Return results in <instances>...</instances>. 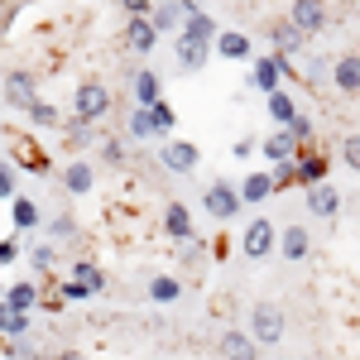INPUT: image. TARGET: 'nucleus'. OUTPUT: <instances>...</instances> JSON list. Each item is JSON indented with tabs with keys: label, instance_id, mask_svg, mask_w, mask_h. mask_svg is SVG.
Instances as JSON below:
<instances>
[{
	"label": "nucleus",
	"instance_id": "obj_1",
	"mask_svg": "<svg viewBox=\"0 0 360 360\" xmlns=\"http://www.w3.org/2000/svg\"><path fill=\"white\" fill-rule=\"evenodd\" d=\"M283 77H293V58H283V53L250 58V68H245V86H250V91H259V96L283 91Z\"/></svg>",
	"mask_w": 360,
	"mask_h": 360
},
{
	"label": "nucleus",
	"instance_id": "obj_2",
	"mask_svg": "<svg viewBox=\"0 0 360 360\" xmlns=\"http://www.w3.org/2000/svg\"><path fill=\"white\" fill-rule=\"evenodd\" d=\"M111 86L96 82V77H86V82H77V91H72V120H86V125H96L101 115H111Z\"/></svg>",
	"mask_w": 360,
	"mask_h": 360
},
{
	"label": "nucleus",
	"instance_id": "obj_3",
	"mask_svg": "<svg viewBox=\"0 0 360 360\" xmlns=\"http://www.w3.org/2000/svg\"><path fill=\"white\" fill-rule=\"evenodd\" d=\"M283 332H288V317H283L278 303H255L250 307V336H255L259 346H278Z\"/></svg>",
	"mask_w": 360,
	"mask_h": 360
},
{
	"label": "nucleus",
	"instance_id": "obj_4",
	"mask_svg": "<svg viewBox=\"0 0 360 360\" xmlns=\"http://www.w3.org/2000/svg\"><path fill=\"white\" fill-rule=\"evenodd\" d=\"M202 207L217 217V221H236L240 217V207H245V197L236 183H226V178H212L207 183V193H202Z\"/></svg>",
	"mask_w": 360,
	"mask_h": 360
},
{
	"label": "nucleus",
	"instance_id": "obj_5",
	"mask_svg": "<svg viewBox=\"0 0 360 360\" xmlns=\"http://www.w3.org/2000/svg\"><path fill=\"white\" fill-rule=\"evenodd\" d=\"M34 101H39V77H34L29 68H10V72H5V106L29 115Z\"/></svg>",
	"mask_w": 360,
	"mask_h": 360
},
{
	"label": "nucleus",
	"instance_id": "obj_6",
	"mask_svg": "<svg viewBox=\"0 0 360 360\" xmlns=\"http://www.w3.org/2000/svg\"><path fill=\"white\" fill-rule=\"evenodd\" d=\"M288 25H298L307 39H317L322 29L332 25V5L327 0H293L288 5Z\"/></svg>",
	"mask_w": 360,
	"mask_h": 360
},
{
	"label": "nucleus",
	"instance_id": "obj_7",
	"mask_svg": "<svg viewBox=\"0 0 360 360\" xmlns=\"http://www.w3.org/2000/svg\"><path fill=\"white\" fill-rule=\"evenodd\" d=\"M159 164L168 168V173H197V164H202V149H197L193 139H164L159 144Z\"/></svg>",
	"mask_w": 360,
	"mask_h": 360
},
{
	"label": "nucleus",
	"instance_id": "obj_8",
	"mask_svg": "<svg viewBox=\"0 0 360 360\" xmlns=\"http://www.w3.org/2000/svg\"><path fill=\"white\" fill-rule=\"evenodd\" d=\"M274 245H278V231H274L269 217H255V221L245 226V236H240V250H245L250 259H269Z\"/></svg>",
	"mask_w": 360,
	"mask_h": 360
},
{
	"label": "nucleus",
	"instance_id": "obj_9",
	"mask_svg": "<svg viewBox=\"0 0 360 360\" xmlns=\"http://www.w3.org/2000/svg\"><path fill=\"white\" fill-rule=\"evenodd\" d=\"M212 44H197V39H188V34H178L173 39V63H178V72H202L207 63H212Z\"/></svg>",
	"mask_w": 360,
	"mask_h": 360
},
{
	"label": "nucleus",
	"instance_id": "obj_10",
	"mask_svg": "<svg viewBox=\"0 0 360 360\" xmlns=\"http://www.w3.org/2000/svg\"><path fill=\"white\" fill-rule=\"evenodd\" d=\"M130 96H135V106L154 111V106L164 101V82H159V72H154V68H135V72H130Z\"/></svg>",
	"mask_w": 360,
	"mask_h": 360
},
{
	"label": "nucleus",
	"instance_id": "obj_11",
	"mask_svg": "<svg viewBox=\"0 0 360 360\" xmlns=\"http://www.w3.org/2000/svg\"><path fill=\"white\" fill-rule=\"evenodd\" d=\"M58 183H63V193H68V197H91V193H96V168L86 164V159H72V164L58 173Z\"/></svg>",
	"mask_w": 360,
	"mask_h": 360
},
{
	"label": "nucleus",
	"instance_id": "obj_12",
	"mask_svg": "<svg viewBox=\"0 0 360 360\" xmlns=\"http://www.w3.org/2000/svg\"><path fill=\"white\" fill-rule=\"evenodd\" d=\"M164 236H168V240H178V245L197 240V226H193L188 202H168V207H164Z\"/></svg>",
	"mask_w": 360,
	"mask_h": 360
},
{
	"label": "nucleus",
	"instance_id": "obj_13",
	"mask_svg": "<svg viewBox=\"0 0 360 360\" xmlns=\"http://www.w3.org/2000/svg\"><path fill=\"white\" fill-rule=\"evenodd\" d=\"M327 173H332V159L322 154V149H303L298 154V188H322L327 183Z\"/></svg>",
	"mask_w": 360,
	"mask_h": 360
},
{
	"label": "nucleus",
	"instance_id": "obj_14",
	"mask_svg": "<svg viewBox=\"0 0 360 360\" xmlns=\"http://www.w3.org/2000/svg\"><path fill=\"white\" fill-rule=\"evenodd\" d=\"M259 154H264V159H269V164L278 168V164H293V159L303 154V144L288 135V130H274L269 139H259Z\"/></svg>",
	"mask_w": 360,
	"mask_h": 360
},
{
	"label": "nucleus",
	"instance_id": "obj_15",
	"mask_svg": "<svg viewBox=\"0 0 360 360\" xmlns=\"http://www.w3.org/2000/svg\"><path fill=\"white\" fill-rule=\"evenodd\" d=\"M217 351H221L226 360H259V341L250 332H236V327H226L221 341H217Z\"/></svg>",
	"mask_w": 360,
	"mask_h": 360
},
{
	"label": "nucleus",
	"instance_id": "obj_16",
	"mask_svg": "<svg viewBox=\"0 0 360 360\" xmlns=\"http://www.w3.org/2000/svg\"><path fill=\"white\" fill-rule=\"evenodd\" d=\"M332 86L341 96H360V53H341L332 63Z\"/></svg>",
	"mask_w": 360,
	"mask_h": 360
},
{
	"label": "nucleus",
	"instance_id": "obj_17",
	"mask_svg": "<svg viewBox=\"0 0 360 360\" xmlns=\"http://www.w3.org/2000/svg\"><path fill=\"white\" fill-rule=\"evenodd\" d=\"M154 44H159L154 20H125V49H130L135 58H149V53H154Z\"/></svg>",
	"mask_w": 360,
	"mask_h": 360
},
{
	"label": "nucleus",
	"instance_id": "obj_18",
	"mask_svg": "<svg viewBox=\"0 0 360 360\" xmlns=\"http://www.w3.org/2000/svg\"><path fill=\"white\" fill-rule=\"evenodd\" d=\"M125 130H130V139H135V144H149V139H159V144H164V130H159V120H154V111H144V106H130V120H125Z\"/></svg>",
	"mask_w": 360,
	"mask_h": 360
},
{
	"label": "nucleus",
	"instance_id": "obj_19",
	"mask_svg": "<svg viewBox=\"0 0 360 360\" xmlns=\"http://www.w3.org/2000/svg\"><path fill=\"white\" fill-rule=\"evenodd\" d=\"M149 20H154V29H159V34H173V39H178V34H183V25H188V10H183L178 0H159Z\"/></svg>",
	"mask_w": 360,
	"mask_h": 360
},
{
	"label": "nucleus",
	"instance_id": "obj_20",
	"mask_svg": "<svg viewBox=\"0 0 360 360\" xmlns=\"http://www.w3.org/2000/svg\"><path fill=\"white\" fill-rule=\"evenodd\" d=\"M307 212H312V217H322V221H332L336 212H341V193H336L332 183H322V188H307Z\"/></svg>",
	"mask_w": 360,
	"mask_h": 360
},
{
	"label": "nucleus",
	"instance_id": "obj_21",
	"mask_svg": "<svg viewBox=\"0 0 360 360\" xmlns=\"http://www.w3.org/2000/svg\"><path fill=\"white\" fill-rule=\"evenodd\" d=\"M264 111H269V120H274L278 130H288L293 120H298V101H293V91H274V96H264Z\"/></svg>",
	"mask_w": 360,
	"mask_h": 360
},
{
	"label": "nucleus",
	"instance_id": "obj_22",
	"mask_svg": "<svg viewBox=\"0 0 360 360\" xmlns=\"http://www.w3.org/2000/svg\"><path fill=\"white\" fill-rule=\"evenodd\" d=\"M269 44H274V53H283V58H293V53H303V44H307V34L298 25H274L269 29Z\"/></svg>",
	"mask_w": 360,
	"mask_h": 360
},
{
	"label": "nucleus",
	"instance_id": "obj_23",
	"mask_svg": "<svg viewBox=\"0 0 360 360\" xmlns=\"http://www.w3.org/2000/svg\"><path fill=\"white\" fill-rule=\"evenodd\" d=\"M217 58H221V63H245L250 58V34H240V29H221Z\"/></svg>",
	"mask_w": 360,
	"mask_h": 360
},
{
	"label": "nucleus",
	"instance_id": "obj_24",
	"mask_svg": "<svg viewBox=\"0 0 360 360\" xmlns=\"http://www.w3.org/2000/svg\"><path fill=\"white\" fill-rule=\"evenodd\" d=\"M278 250H283V259H307V250H312L307 226H283L278 231Z\"/></svg>",
	"mask_w": 360,
	"mask_h": 360
},
{
	"label": "nucleus",
	"instance_id": "obj_25",
	"mask_svg": "<svg viewBox=\"0 0 360 360\" xmlns=\"http://www.w3.org/2000/svg\"><path fill=\"white\" fill-rule=\"evenodd\" d=\"M183 34H188V39H197V44H212V49H217V39H221V25H217L207 10H197V15H188Z\"/></svg>",
	"mask_w": 360,
	"mask_h": 360
},
{
	"label": "nucleus",
	"instance_id": "obj_26",
	"mask_svg": "<svg viewBox=\"0 0 360 360\" xmlns=\"http://www.w3.org/2000/svg\"><path fill=\"white\" fill-rule=\"evenodd\" d=\"M72 278L86 283V293H91V298H101V293H106V269H101L96 259H77V264H72Z\"/></svg>",
	"mask_w": 360,
	"mask_h": 360
},
{
	"label": "nucleus",
	"instance_id": "obj_27",
	"mask_svg": "<svg viewBox=\"0 0 360 360\" xmlns=\"http://www.w3.org/2000/svg\"><path fill=\"white\" fill-rule=\"evenodd\" d=\"M63 130H68L63 144H68L72 154H82V149H91V144H101V139H106V135H96V125H86V120H68Z\"/></svg>",
	"mask_w": 360,
	"mask_h": 360
},
{
	"label": "nucleus",
	"instance_id": "obj_28",
	"mask_svg": "<svg viewBox=\"0 0 360 360\" xmlns=\"http://www.w3.org/2000/svg\"><path fill=\"white\" fill-rule=\"evenodd\" d=\"M34 303H39V288H34L29 278H20V283L5 288V312H29Z\"/></svg>",
	"mask_w": 360,
	"mask_h": 360
},
{
	"label": "nucleus",
	"instance_id": "obj_29",
	"mask_svg": "<svg viewBox=\"0 0 360 360\" xmlns=\"http://www.w3.org/2000/svg\"><path fill=\"white\" fill-rule=\"evenodd\" d=\"M274 173H250L245 183H240V197H245V207H255V202H264V197H274Z\"/></svg>",
	"mask_w": 360,
	"mask_h": 360
},
{
	"label": "nucleus",
	"instance_id": "obj_30",
	"mask_svg": "<svg viewBox=\"0 0 360 360\" xmlns=\"http://www.w3.org/2000/svg\"><path fill=\"white\" fill-rule=\"evenodd\" d=\"M149 298H154V303H178V298H183V278L178 274H154L149 278Z\"/></svg>",
	"mask_w": 360,
	"mask_h": 360
},
{
	"label": "nucleus",
	"instance_id": "obj_31",
	"mask_svg": "<svg viewBox=\"0 0 360 360\" xmlns=\"http://www.w3.org/2000/svg\"><path fill=\"white\" fill-rule=\"evenodd\" d=\"M10 226H15V231H34V226H39V202H34V197H15V202H10Z\"/></svg>",
	"mask_w": 360,
	"mask_h": 360
},
{
	"label": "nucleus",
	"instance_id": "obj_32",
	"mask_svg": "<svg viewBox=\"0 0 360 360\" xmlns=\"http://www.w3.org/2000/svg\"><path fill=\"white\" fill-rule=\"evenodd\" d=\"M29 125H39V130H63L68 120H63V111H58L53 101H44V96H39V101H34V111H29Z\"/></svg>",
	"mask_w": 360,
	"mask_h": 360
},
{
	"label": "nucleus",
	"instance_id": "obj_33",
	"mask_svg": "<svg viewBox=\"0 0 360 360\" xmlns=\"http://www.w3.org/2000/svg\"><path fill=\"white\" fill-rule=\"evenodd\" d=\"M10 159H20V168H34V173H44V168H49V159H44V154L34 149V139H29V135L20 139V149H15Z\"/></svg>",
	"mask_w": 360,
	"mask_h": 360
},
{
	"label": "nucleus",
	"instance_id": "obj_34",
	"mask_svg": "<svg viewBox=\"0 0 360 360\" xmlns=\"http://www.w3.org/2000/svg\"><path fill=\"white\" fill-rule=\"evenodd\" d=\"M0 332H5V341H25L29 312H0Z\"/></svg>",
	"mask_w": 360,
	"mask_h": 360
},
{
	"label": "nucleus",
	"instance_id": "obj_35",
	"mask_svg": "<svg viewBox=\"0 0 360 360\" xmlns=\"http://www.w3.org/2000/svg\"><path fill=\"white\" fill-rule=\"evenodd\" d=\"M96 149H101V164H111V168H120L125 159H130V149H125V139H115V135H106L101 144H96Z\"/></svg>",
	"mask_w": 360,
	"mask_h": 360
},
{
	"label": "nucleus",
	"instance_id": "obj_36",
	"mask_svg": "<svg viewBox=\"0 0 360 360\" xmlns=\"http://www.w3.org/2000/svg\"><path fill=\"white\" fill-rule=\"evenodd\" d=\"M49 236H53V240H72V236H77V221H72V212H58L53 221H49Z\"/></svg>",
	"mask_w": 360,
	"mask_h": 360
},
{
	"label": "nucleus",
	"instance_id": "obj_37",
	"mask_svg": "<svg viewBox=\"0 0 360 360\" xmlns=\"http://www.w3.org/2000/svg\"><path fill=\"white\" fill-rule=\"evenodd\" d=\"M53 259H58L53 245H34V250H29V264H34L39 274H49V269H53Z\"/></svg>",
	"mask_w": 360,
	"mask_h": 360
},
{
	"label": "nucleus",
	"instance_id": "obj_38",
	"mask_svg": "<svg viewBox=\"0 0 360 360\" xmlns=\"http://www.w3.org/2000/svg\"><path fill=\"white\" fill-rule=\"evenodd\" d=\"M115 5H120V10H125V15H130V20H149V15H154V5H159V0H115Z\"/></svg>",
	"mask_w": 360,
	"mask_h": 360
},
{
	"label": "nucleus",
	"instance_id": "obj_39",
	"mask_svg": "<svg viewBox=\"0 0 360 360\" xmlns=\"http://www.w3.org/2000/svg\"><path fill=\"white\" fill-rule=\"evenodd\" d=\"M154 120H159V130H164V139L173 135V130H178V111H173L168 101H159V106H154Z\"/></svg>",
	"mask_w": 360,
	"mask_h": 360
},
{
	"label": "nucleus",
	"instance_id": "obj_40",
	"mask_svg": "<svg viewBox=\"0 0 360 360\" xmlns=\"http://www.w3.org/2000/svg\"><path fill=\"white\" fill-rule=\"evenodd\" d=\"M0 197H5V202H15V159H5V164H0Z\"/></svg>",
	"mask_w": 360,
	"mask_h": 360
},
{
	"label": "nucleus",
	"instance_id": "obj_41",
	"mask_svg": "<svg viewBox=\"0 0 360 360\" xmlns=\"http://www.w3.org/2000/svg\"><path fill=\"white\" fill-rule=\"evenodd\" d=\"M274 188H278V193H283V188H298V159L274 168Z\"/></svg>",
	"mask_w": 360,
	"mask_h": 360
},
{
	"label": "nucleus",
	"instance_id": "obj_42",
	"mask_svg": "<svg viewBox=\"0 0 360 360\" xmlns=\"http://www.w3.org/2000/svg\"><path fill=\"white\" fill-rule=\"evenodd\" d=\"M58 293H63V303H82V298H91V293H86V283H77V278H63V283H58Z\"/></svg>",
	"mask_w": 360,
	"mask_h": 360
},
{
	"label": "nucleus",
	"instance_id": "obj_43",
	"mask_svg": "<svg viewBox=\"0 0 360 360\" xmlns=\"http://www.w3.org/2000/svg\"><path fill=\"white\" fill-rule=\"evenodd\" d=\"M288 135L298 139V144H303V149H312V120H307V115H298V120H293V125H288Z\"/></svg>",
	"mask_w": 360,
	"mask_h": 360
},
{
	"label": "nucleus",
	"instance_id": "obj_44",
	"mask_svg": "<svg viewBox=\"0 0 360 360\" xmlns=\"http://www.w3.org/2000/svg\"><path fill=\"white\" fill-rule=\"evenodd\" d=\"M341 159L360 173V135H346V139H341Z\"/></svg>",
	"mask_w": 360,
	"mask_h": 360
},
{
	"label": "nucleus",
	"instance_id": "obj_45",
	"mask_svg": "<svg viewBox=\"0 0 360 360\" xmlns=\"http://www.w3.org/2000/svg\"><path fill=\"white\" fill-rule=\"evenodd\" d=\"M231 154H236V159H255V154H259V139H236V144H231Z\"/></svg>",
	"mask_w": 360,
	"mask_h": 360
},
{
	"label": "nucleus",
	"instance_id": "obj_46",
	"mask_svg": "<svg viewBox=\"0 0 360 360\" xmlns=\"http://www.w3.org/2000/svg\"><path fill=\"white\" fill-rule=\"evenodd\" d=\"M15 259H20V245H15V240H10V236H5V240H0V264H5V269H10V264H15Z\"/></svg>",
	"mask_w": 360,
	"mask_h": 360
},
{
	"label": "nucleus",
	"instance_id": "obj_47",
	"mask_svg": "<svg viewBox=\"0 0 360 360\" xmlns=\"http://www.w3.org/2000/svg\"><path fill=\"white\" fill-rule=\"evenodd\" d=\"M53 360H86V356H82V351H58Z\"/></svg>",
	"mask_w": 360,
	"mask_h": 360
}]
</instances>
